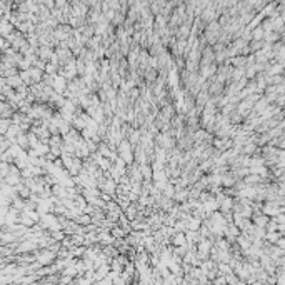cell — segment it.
Here are the masks:
<instances>
[{"mask_svg": "<svg viewBox=\"0 0 285 285\" xmlns=\"http://www.w3.org/2000/svg\"><path fill=\"white\" fill-rule=\"evenodd\" d=\"M104 187V190H105L107 193H115V188H117V182H113V180H110L108 177H107V182H105V185H102Z\"/></svg>", "mask_w": 285, "mask_h": 285, "instance_id": "obj_1", "label": "cell"}, {"mask_svg": "<svg viewBox=\"0 0 285 285\" xmlns=\"http://www.w3.org/2000/svg\"><path fill=\"white\" fill-rule=\"evenodd\" d=\"M62 30H63V32H70L67 25H62ZM57 37H59V39H63V37H65V33H57Z\"/></svg>", "mask_w": 285, "mask_h": 285, "instance_id": "obj_4", "label": "cell"}, {"mask_svg": "<svg viewBox=\"0 0 285 285\" xmlns=\"http://www.w3.org/2000/svg\"><path fill=\"white\" fill-rule=\"evenodd\" d=\"M135 213H137V208H135V207H128V208H127V217L130 220L135 219Z\"/></svg>", "mask_w": 285, "mask_h": 285, "instance_id": "obj_3", "label": "cell"}, {"mask_svg": "<svg viewBox=\"0 0 285 285\" xmlns=\"http://www.w3.org/2000/svg\"><path fill=\"white\" fill-rule=\"evenodd\" d=\"M7 83H8V85H13V87L20 85V83H22V79H20V77H12V79L7 80Z\"/></svg>", "mask_w": 285, "mask_h": 285, "instance_id": "obj_2", "label": "cell"}]
</instances>
